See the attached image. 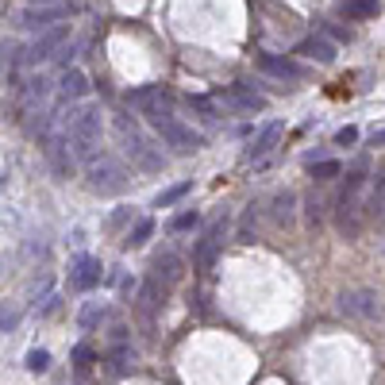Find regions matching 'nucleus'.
<instances>
[{"label": "nucleus", "instance_id": "nucleus-1", "mask_svg": "<svg viewBox=\"0 0 385 385\" xmlns=\"http://www.w3.org/2000/svg\"><path fill=\"white\" fill-rule=\"evenodd\" d=\"M100 131H104V120H100V108L96 104H81L69 112L66 120V135H69V146H74L77 162H93L96 154H100Z\"/></svg>", "mask_w": 385, "mask_h": 385}, {"label": "nucleus", "instance_id": "nucleus-2", "mask_svg": "<svg viewBox=\"0 0 385 385\" xmlns=\"http://www.w3.org/2000/svg\"><path fill=\"white\" fill-rule=\"evenodd\" d=\"M146 124L154 127V131L162 135V143L166 146H173L177 154H192L197 146L204 143L201 135L192 131L189 124H182L177 116L170 112V108H158V104H146Z\"/></svg>", "mask_w": 385, "mask_h": 385}, {"label": "nucleus", "instance_id": "nucleus-3", "mask_svg": "<svg viewBox=\"0 0 385 385\" xmlns=\"http://www.w3.org/2000/svg\"><path fill=\"white\" fill-rule=\"evenodd\" d=\"M85 177H89V189L100 192V197H112V192H124L127 189V166L116 158V154H96L93 162L85 166Z\"/></svg>", "mask_w": 385, "mask_h": 385}, {"label": "nucleus", "instance_id": "nucleus-4", "mask_svg": "<svg viewBox=\"0 0 385 385\" xmlns=\"http://www.w3.org/2000/svg\"><path fill=\"white\" fill-rule=\"evenodd\" d=\"M116 131H120V139H124L127 158H131L139 170H162V166H166V158H162V154H154V146L146 143V135L139 131V124H135L127 112L116 116Z\"/></svg>", "mask_w": 385, "mask_h": 385}, {"label": "nucleus", "instance_id": "nucleus-5", "mask_svg": "<svg viewBox=\"0 0 385 385\" xmlns=\"http://www.w3.org/2000/svg\"><path fill=\"white\" fill-rule=\"evenodd\" d=\"M223 228H228V216L212 220V228L201 235V243H197V250H192V266H197V274H208V270L216 266L220 247H223Z\"/></svg>", "mask_w": 385, "mask_h": 385}, {"label": "nucleus", "instance_id": "nucleus-6", "mask_svg": "<svg viewBox=\"0 0 385 385\" xmlns=\"http://www.w3.org/2000/svg\"><path fill=\"white\" fill-rule=\"evenodd\" d=\"M66 38H69L66 23H58V28H50V31H38V38L31 43L28 54H23V66H38V62H47V58H58V50H62Z\"/></svg>", "mask_w": 385, "mask_h": 385}, {"label": "nucleus", "instance_id": "nucleus-7", "mask_svg": "<svg viewBox=\"0 0 385 385\" xmlns=\"http://www.w3.org/2000/svg\"><path fill=\"white\" fill-rule=\"evenodd\" d=\"M339 308H343L346 316L374 320V316H382V297H377L374 289H355V293H343V297H339Z\"/></svg>", "mask_w": 385, "mask_h": 385}, {"label": "nucleus", "instance_id": "nucleus-8", "mask_svg": "<svg viewBox=\"0 0 385 385\" xmlns=\"http://www.w3.org/2000/svg\"><path fill=\"white\" fill-rule=\"evenodd\" d=\"M223 104H231L235 112L254 116V112H262V108H266V96H262V93H254V89H250L247 81H235V85H228V89H223Z\"/></svg>", "mask_w": 385, "mask_h": 385}, {"label": "nucleus", "instance_id": "nucleus-9", "mask_svg": "<svg viewBox=\"0 0 385 385\" xmlns=\"http://www.w3.org/2000/svg\"><path fill=\"white\" fill-rule=\"evenodd\" d=\"M100 258H93V254H81V258H74V266H69V285L77 289V293H89V289L100 285Z\"/></svg>", "mask_w": 385, "mask_h": 385}, {"label": "nucleus", "instance_id": "nucleus-10", "mask_svg": "<svg viewBox=\"0 0 385 385\" xmlns=\"http://www.w3.org/2000/svg\"><path fill=\"white\" fill-rule=\"evenodd\" d=\"M293 54L308 58V62H320V66H331V62H336V43L327 35H308L293 47Z\"/></svg>", "mask_w": 385, "mask_h": 385}, {"label": "nucleus", "instance_id": "nucleus-11", "mask_svg": "<svg viewBox=\"0 0 385 385\" xmlns=\"http://www.w3.org/2000/svg\"><path fill=\"white\" fill-rule=\"evenodd\" d=\"M89 74L85 69H62V81H58V100L62 104H77L89 96Z\"/></svg>", "mask_w": 385, "mask_h": 385}, {"label": "nucleus", "instance_id": "nucleus-12", "mask_svg": "<svg viewBox=\"0 0 385 385\" xmlns=\"http://www.w3.org/2000/svg\"><path fill=\"white\" fill-rule=\"evenodd\" d=\"M62 19V8H54V4H28V8L19 12V28L28 31H50Z\"/></svg>", "mask_w": 385, "mask_h": 385}, {"label": "nucleus", "instance_id": "nucleus-13", "mask_svg": "<svg viewBox=\"0 0 385 385\" xmlns=\"http://www.w3.org/2000/svg\"><path fill=\"white\" fill-rule=\"evenodd\" d=\"M281 135H285V124H281V120H270V124H262L258 135H254V139H250V146H247V158H250V162H254V158H266V154L278 146Z\"/></svg>", "mask_w": 385, "mask_h": 385}, {"label": "nucleus", "instance_id": "nucleus-14", "mask_svg": "<svg viewBox=\"0 0 385 385\" xmlns=\"http://www.w3.org/2000/svg\"><path fill=\"white\" fill-rule=\"evenodd\" d=\"M258 69L270 77H278V81H300L305 77V69L293 58H278V54H258Z\"/></svg>", "mask_w": 385, "mask_h": 385}, {"label": "nucleus", "instance_id": "nucleus-15", "mask_svg": "<svg viewBox=\"0 0 385 385\" xmlns=\"http://www.w3.org/2000/svg\"><path fill=\"white\" fill-rule=\"evenodd\" d=\"M154 278L158 281H166V285H173V281L182 278V258H177V254H173V250H166V254H158V258H154Z\"/></svg>", "mask_w": 385, "mask_h": 385}, {"label": "nucleus", "instance_id": "nucleus-16", "mask_svg": "<svg viewBox=\"0 0 385 385\" xmlns=\"http://www.w3.org/2000/svg\"><path fill=\"white\" fill-rule=\"evenodd\" d=\"M366 216H382L385 212V170L374 177V185H370V197H366Z\"/></svg>", "mask_w": 385, "mask_h": 385}, {"label": "nucleus", "instance_id": "nucleus-17", "mask_svg": "<svg viewBox=\"0 0 385 385\" xmlns=\"http://www.w3.org/2000/svg\"><path fill=\"white\" fill-rule=\"evenodd\" d=\"M308 170H312L316 182H336V177H343V162H336V158H320V162H312Z\"/></svg>", "mask_w": 385, "mask_h": 385}, {"label": "nucleus", "instance_id": "nucleus-18", "mask_svg": "<svg viewBox=\"0 0 385 385\" xmlns=\"http://www.w3.org/2000/svg\"><path fill=\"white\" fill-rule=\"evenodd\" d=\"M293 204H297L293 192H278V197H274V223H281V228L293 223Z\"/></svg>", "mask_w": 385, "mask_h": 385}, {"label": "nucleus", "instance_id": "nucleus-19", "mask_svg": "<svg viewBox=\"0 0 385 385\" xmlns=\"http://www.w3.org/2000/svg\"><path fill=\"white\" fill-rule=\"evenodd\" d=\"M154 235V220H139L131 231H127V239H124V247L127 250H135V247H146V239Z\"/></svg>", "mask_w": 385, "mask_h": 385}, {"label": "nucleus", "instance_id": "nucleus-20", "mask_svg": "<svg viewBox=\"0 0 385 385\" xmlns=\"http://www.w3.org/2000/svg\"><path fill=\"white\" fill-rule=\"evenodd\" d=\"M343 12L351 19H374L377 16V0H343Z\"/></svg>", "mask_w": 385, "mask_h": 385}, {"label": "nucleus", "instance_id": "nucleus-21", "mask_svg": "<svg viewBox=\"0 0 385 385\" xmlns=\"http://www.w3.org/2000/svg\"><path fill=\"white\" fill-rule=\"evenodd\" d=\"M189 192H192V182H177V185H170L166 192H158V201H154V204H158V208H170V204H177L182 197H189Z\"/></svg>", "mask_w": 385, "mask_h": 385}, {"label": "nucleus", "instance_id": "nucleus-22", "mask_svg": "<svg viewBox=\"0 0 385 385\" xmlns=\"http://www.w3.org/2000/svg\"><path fill=\"white\" fill-rule=\"evenodd\" d=\"M47 93H50L47 77H31L28 89H23V100H28V104H38V100H47Z\"/></svg>", "mask_w": 385, "mask_h": 385}, {"label": "nucleus", "instance_id": "nucleus-23", "mask_svg": "<svg viewBox=\"0 0 385 385\" xmlns=\"http://www.w3.org/2000/svg\"><path fill=\"white\" fill-rule=\"evenodd\" d=\"M23 366H28L31 374H47V370H50V351H43V346H35V351H28V358H23Z\"/></svg>", "mask_w": 385, "mask_h": 385}, {"label": "nucleus", "instance_id": "nucleus-24", "mask_svg": "<svg viewBox=\"0 0 385 385\" xmlns=\"http://www.w3.org/2000/svg\"><path fill=\"white\" fill-rule=\"evenodd\" d=\"M197 223H201V216H197L192 208H185V212H177V216L170 220V231H192Z\"/></svg>", "mask_w": 385, "mask_h": 385}, {"label": "nucleus", "instance_id": "nucleus-25", "mask_svg": "<svg viewBox=\"0 0 385 385\" xmlns=\"http://www.w3.org/2000/svg\"><path fill=\"white\" fill-rule=\"evenodd\" d=\"M254 220H258V212H254V204H250L247 216H243V223H239V243H250V239H254Z\"/></svg>", "mask_w": 385, "mask_h": 385}, {"label": "nucleus", "instance_id": "nucleus-26", "mask_svg": "<svg viewBox=\"0 0 385 385\" xmlns=\"http://www.w3.org/2000/svg\"><path fill=\"white\" fill-rule=\"evenodd\" d=\"M93 346H89V343H77L74 346V366H77V370H89V366H93Z\"/></svg>", "mask_w": 385, "mask_h": 385}, {"label": "nucleus", "instance_id": "nucleus-27", "mask_svg": "<svg viewBox=\"0 0 385 385\" xmlns=\"http://www.w3.org/2000/svg\"><path fill=\"white\" fill-rule=\"evenodd\" d=\"M96 320H104V308H100V305H89L85 312H81V327L89 331V327H93Z\"/></svg>", "mask_w": 385, "mask_h": 385}, {"label": "nucleus", "instance_id": "nucleus-28", "mask_svg": "<svg viewBox=\"0 0 385 385\" xmlns=\"http://www.w3.org/2000/svg\"><path fill=\"white\" fill-rule=\"evenodd\" d=\"M358 143V127H339L336 131V146H355Z\"/></svg>", "mask_w": 385, "mask_h": 385}, {"label": "nucleus", "instance_id": "nucleus-29", "mask_svg": "<svg viewBox=\"0 0 385 385\" xmlns=\"http://www.w3.org/2000/svg\"><path fill=\"white\" fill-rule=\"evenodd\" d=\"M127 216H131V212H127V208H124V212H116L112 220H108V228H120V223H124V220H127Z\"/></svg>", "mask_w": 385, "mask_h": 385}, {"label": "nucleus", "instance_id": "nucleus-30", "mask_svg": "<svg viewBox=\"0 0 385 385\" xmlns=\"http://www.w3.org/2000/svg\"><path fill=\"white\" fill-rule=\"evenodd\" d=\"M370 146H385V127H382V131H374V135H370Z\"/></svg>", "mask_w": 385, "mask_h": 385}, {"label": "nucleus", "instance_id": "nucleus-31", "mask_svg": "<svg viewBox=\"0 0 385 385\" xmlns=\"http://www.w3.org/2000/svg\"><path fill=\"white\" fill-rule=\"evenodd\" d=\"M28 4H58V0H28Z\"/></svg>", "mask_w": 385, "mask_h": 385}, {"label": "nucleus", "instance_id": "nucleus-32", "mask_svg": "<svg viewBox=\"0 0 385 385\" xmlns=\"http://www.w3.org/2000/svg\"><path fill=\"white\" fill-rule=\"evenodd\" d=\"M382 254H385V243H382Z\"/></svg>", "mask_w": 385, "mask_h": 385}]
</instances>
